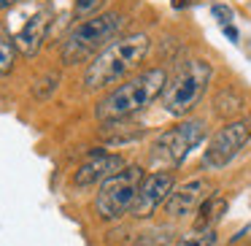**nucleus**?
I'll return each mask as SVG.
<instances>
[{
	"instance_id": "1a4fd4ad",
	"label": "nucleus",
	"mask_w": 251,
	"mask_h": 246,
	"mask_svg": "<svg viewBox=\"0 0 251 246\" xmlns=\"http://www.w3.org/2000/svg\"><path fill=\"white\" fill-rule=\"evenodd\" d=\"M49 25H51V8L49 6H41L33 17H27V22L14 35V46H17L19 55H25V57L38 55L44 41H46V33H49Z\"/></svg>"
},
{
	"instance_id": "a211bd4d",
	"label": "nucleus",
	"mask_w": 251,
	"mask_h": 246,
	"mask_svg": "<svg viewBox=\"0 0 251 246\" xmlns=\"http://www.w3.org/2000/svg\"><path fill=\"white\" fill-rule=\"evenodd\" d=\"M211 17L216 19L222 27H227V25H232V17H235V14H232V8H229V6H222V3H216V6L211 8Z\"/></svg>"
},
{
	"instance_id": "39448f33",
	"label": "nucleus",
	"mask_w": 251,
	"mask_h": 246,
	"mask_svg": "<svg viewBox=\"0 0 251 246\" xmlns=\"http://www.w3.org/2000/svg\"><path fill=\"white\" fill-rule=\"evenodd\" d=\"M141 181H143V168H138V165H127L125 170H119L108 181H103L98 197H95V211H98V217L114 222L122 214H127L132 208V203H135Z\"/></svg>"
},
{
	"instance_id": "7ed1b4c3",
	"label": "nucleus",
	"mask_w": 251,
	"mask_h": 246,
	"mask_svg": "<svg viewBox=\"0 0 251 246\" xmlns=\"http://www.w3.org/2000/svg\"><path fill=\"white\" fill-rule=\"evenodd\" d=\"M127 17L119 11H103V14H95L89 19H81L71 27V33L65 35L62 41V62L65 65H78V62H87L95 52H100L111 38L125 30Z\"/></svg>"
},
{
	"instance_id": "6e6552de",
	"label": "nucleus",
	"mask_w": 251,
	"mask_h": 246,
	"mask_svg": "<svg viewBox=\"0 0 251 246\" xmlns=\"http://www.w3.org/2000/svg\"><path fill=\"white\" fill-rule=\"evenodd\" d=\"M173 190H176V179H173L170 170H157V173L143 176L130 214L135 219H149L159 206H165V200L170 197V192H173Z\"/></svg>"
},
{
	"instance_id": "dca6fc26",
	"label": "nucleus",
	"mask_w": 251,
	"mask_h": 246,
	"mask_svg": "<svg viewBox=\"0 0 251 246\" xmlns=\"http://www.w3.org/2000/svg\"><path fill=\"white\" fill-rule=\"evenodd\" d=\"M105 0H76V6H73V14H76L78 19H89L95 17V14L103 8Z\"/></svg>"
},
{
	"instance_id": "2eb2a0df",
	"label": "nucleus",
	"mask_w": 251,
	"mask_h": 246,
	"mask_svg": "<svg viewBox=\"0 0 251 246\" xmlns=\"http://www.w3.org/2000/svg\"><path fill=\"white\" fill-rule=\"evenodd\" d=\"M176 246H216V230H189Z\"/></svg>"
},
{
	"instance_id": "4be33fe9",
	"label": "nucleus",
	"mask_w": 251,
	"mask_h": 246,
	"mask_svg": "<svg viewBox=\"0 0 251 246\" xmlns=\"http://www.w3.org/2000/svg\"><path fill=\"white\" fill-rule=\"evenodd\" d=\"M184 6H189V0H173V8H184Z\"/></svg>"
},
{
	"instance_id": "20e7f679",
	"label": "nucleus",
	"mask_w": 251,
	"mask_h": 246,
	"mask_svg": "<svg viewBox=\"0 0 251 246\" xmlns=\"http://www.w3.org/2000/svg\"><path fill=\"white\" fill-rule=\"evenodd\" d=\"M211 76H213L211 62H205V60L181 62L176 76L168 79V87L162 92V109L170 116H186L205 95Z\"/></svg>"
},
{
	"instance_id": "6ab92c4d",
	"label": "nucleus",
	"mask_w": 251,
	"mask_h": 246,
	"mask_svg": "<svg viewBox=\"0 0 251 246\" xmlns=\"http://www.w3.org/2000/svg\"><path fill=\"white\" fill-rule=\"evenodd\" d=\"M165 244H168V233L165 235L162 233H143L132 246H165Z\"/></svg>"
},
{
	"instance_id": "f3484780",
	"label": "nucleus",
	"mask_w": 251,
	"mask_h": 246,
	"mask_svg": "<svg viewBox=\"0 0 251 246\" xmlns=\"http://www.w3.org/2000/svg\"><path fill=\"white\" fill-rule=\"evenodd\" d=\"M38 84H44V87H35L33 92L38 95V98H49V95L57 89V84H60V73H49V76H44Z\"/></svg>"
},
{
	"instance_id": "ddd939ff",
	"label": "nucleus",
	"mask_w": 251,
	"mask_h": 246,
	"mask_svg": "<svg viewBox=\"0 0 251 246\" xmlns=\"http://www.w3.org/2000/svg\"><path fill=\"white\" fill-rule=\"evenodd\" d=\"M240 111H243V95L235 87H224L213 95V114H216L219 119L232 122V116H238Z\"/></svg>"
},
{
	"instance_id": "9b49d317",
	"label": "nucleus",
	"mask_w": 251,
	"mask_h": 246,
	"mask_svg": "<svg viewBox=\"0 0 251 246\" xmlns=\"http://www.w3.org/2000/svg\"><path fill=\"white\" fill-rule=\"evenodd\" d=\"M205 197H208V179L205 176H195V179H189L186 184L176 187L170 192V197L165 200V214L173 219L186 217L192 208H200V203Z\"/></svg>"
},
{
	"instance_id": "f8f14e48",
	"label": "nucleus",
	"mask_w": 251,
	"mask_h": 246,
	"mask_svg": "<svg viewBox=\"0 0 251 246\" xmlns=\"http://www.w3.org/2000/svg\"><path fill=\"white\" fill-rule=\"evenodd\" d=\"M224 211H227V200L222 195H208L197 208L192 230H216V222L224 217Z\"/></svg>"
},
{
	"instance_id": "aec40b11",
	"label": "nucleus",
	"mask_w": 251,
	"mask_h": 246,
	"mask_svg": "<svg viewBox=\"0 0 251 246\" xmlns=\"http://www.w3.org/2000/svg\"><path fill=\"white\" fill-rule=\"evenodd\" d=\"M222 30H224V35H227L232 44H238V27H235V25H227V27H222Z\"/></svg>"
},
{
	"instance_id": "412c9836",
	"label": "nucleus",
	"mask_w": 251,
	"mask_h": 246,
	"mask_svg": "<svg viewBox=\"0 0 251 246\" xmlns=\"http://www.w3.org/2000/svg\"><path fill=\"white\" fill-rule=\"evenodd\" d=\"M17 3H22V0H0V11H3V8H14Z\"/></svg>"
},
{
	"instance_id": "4468645a",
	"label": "nucleus",
	"mask_w": 251,
	"mask_h": 246,
	"mask_svg": "<svg viewBox=\"0 0 251 246\" xmlns=\"http://www.w3.org/2000/svg\"><path fill=\"white\" fill-rule=\"evenodd\" d=\"M14 62H17L14 38H8L6 33H0V76H8L14 71Z\"/></svg>"
},
{
	"instance_id": "423d86ee",
	"label": "nucleus",
	"mask_w": 251,
	"mask_h": 246,
	"mask_svg": "<svg viewBox=\"0 0 251 246\" xmlns=\"http://www.w3.org/2000/svg\"><path fill=\"white\" fill-rule=\"evenodd\" d=\"M205 138V122L202 119H186L170 130L159 133L151 146V160L165 165H181L189 152Z\"/></svg>"
},
{
	"instance_id": "0eeeda50",
	"label": "nucleus",
	"mask_w": 251,
	"mask_h": 246,
	"mask_svg": "<svg viewBox=\"0 0 251 246\" xmlns=\"http://www.w3.org/2000/svg\"><path fill=\"white\" fill-rule=\"evenodd\" d=\"M251 138V119H240V122H227L224 127H219L213 133L211 143H208L205 154H202V163L205 168L219 170L246 146V141Z\"/></svg>"
},
{
	"instance_id": "f03ea898",
	"label": "nucleus",
	"mask_w": 251,
	"mask_h": 246,
	"mask_svg": "<svg viewBox=\"0 0 251 246\" xmlns=\"http://www.w3.org/2000/svg\"><path fill=\"white\" fill-rule=\"evenodd\" d=\"M149 49H151V41H149L146 33L125 35V38L114 41L111 46H105L87 65V73H84L87 89H105L111 84H116L119 79H125L127 73L135 71L146 60Z\"/></svg>"
},
{
	"instance_id": "9d476101",
	"label": "nucleus",
	"mask_w": 251,
	"mask_h": 246,
	"mask_svg": "<svg viewBox=\"0 0 251 246\" xmlns=\"http://www.w3.org/2000/svg\"><path fill=\"white\" fill-rule=\"evenodd\" d=\"M125 157L122 154H92L81 168L73 173V184L76 187H92V184H103L111 176H116L119 170H125Z\"/></svg>"
},
{
	"instance_id": "f257e3e1",
	"label": "nucleus",
	"mask_w": 251,
	"mask_h": 246,
	"mask_svg": "<svg viewBox=\"0 0 251 246\" xmlns=\"http://www.w3.org/2000/svg\"><path fill=\"white\" fill-rule=\"evenodd\" d=\"M168 87V73L165 68H149L141 71L138 76L127 79L116 89H111L95 109V116L100 122H119L125 116L138 114L141 109L151 106Z\"/></svg>"
}]
</instances>
